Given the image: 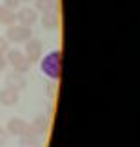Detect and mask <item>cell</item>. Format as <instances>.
<instances>
[{
  "instance_id": "cell-14",
  "label": "cell",
  "mask_w": 140,
  "mask_h": 147,
  "mask_svg": "<svg viewBox=\"0 0 140 147\" xmlns=\"http://www.w3.org/2000/svg\"><path fill=\"white\" fill-rule=\"evenodd\" d=\"M9 51V42L5 36H0V55H5Z\"/></svg>"
},
{
  "instance_id": "cell-17",
  "label": "cell",
  "mask_w": 140,
  "mask_h": 147,
  "mask_svg": "<svg viewBox=\"0 0 140 147\" xmlns=\"http://www.w3.org/2000/svg\"><path fill=\"white\" fill-rule=\"evenodd\" d=\"M5 138H7V131L0 127V140H2V142H5Z\"/></svg>"
},
{
  "instance_id": "cell-3",
  "label": "cell",
  "mask_w": 140,
  "mask_h": 147,
  "mask_svg": "<svg viewBox=\"0 0 140 147\" xmlns=\"http://www.w3.org/2000/svg\"><path fill=\"white\" fill-rule=\"evenodd\" d=\"M42 71L46 73L49 78H53V80H58L60 78V53L58 51L49 53L46 58L42 60Z\"/></svg>"
},
{
  "instance_id": "cell-8",
  "label": "cell",
  "mask_w": 140,
  "mask_h": 147,
  "mask_svg": "<svg viewBox=\"0 0 140 147\" xmlns=\"http://www.w3.org/2000/svg\"><path fill=\"white\" fill-rule=\"evenodd\" d=\"M38 20H40V22H42V26L46 27V29H49V31L57 29V27L60 26V15H58V11H57V9L44 11L42 16H38Z\"/></svg>"
},
{
  "instance_id": "cell-10",
  "label": "cell",
  "mask_w": 140,
  "mask_h": 147,
  "mask_svg": "<svg viewBox=\"0 0 140 147\" xmlns=\"http://www.w3.org/2000/svg\"><path fill=\"white\" fill-rule=\"evenodd\" d=\"M16 22V11L7 9L4 4H0V24L2 26H11Z\"/></svg>"
},
{
  "instance_id": "cell-1",
  "label": "cell",
  "mask_w": 140,
  "mask_h": 147,
  "mask_svg": "<svg viewBox=\"0 0 140 147\" xmlns=\"http://www.w3.org/2000/svg\"><path fill=\"white\" fill-rule=\"evenodd\" d=\"M5 38H7L9 44H26L29 38H33V31L29 26L11 24L5 29Z\"/></svg>"
},
{
  "instance_id": "cell-16",
  "label": "cell",
  "mask_w": 140,
  "mask_h": 147,
  "mask_svg": "<svg viewBox=\"0 0 140 147\" xmlns=\"http://www.w3.org/2000/svg\"><path fill=\"white\" fill-rule=\"evenodd\" d=\"M5 65H7V60H5V55H0V71L5 69Z\"/></svg>"
},
{
  "instance_id": "cell-12",
  "label": "cell",
  "mask_w": 140,
  "mask_h": 147,
  "mask_svg": "<svg viewBox=\"0 0 140 147\" xmlns=\"http://www.w3.org/2000/svg\"><path fill=\"white\" fill-rule=\"evenodd\" d=\"M58 2L57 0H37L35 2V9L37 11H51V9H57Z\"/></svg>"
},
{
  "instance_id": "cell-6",
  "label": "cell",
  "mask_w": 140,
  "mask_h": 147,
  "mask_svg": "<svg viewBox=\"0 0 140 147\" xmlns=\"http://www.w3.org/2000/svg\"><path fill=\"white\" fill-rule=\"evenodd\" d=\"M29 129V123H27L24 118H11V120L7 122V125H5V131H7V134H11V136H22V134H26V131Z\"/></svg>"
},
{
  "instance_id": "cell-9",
  "label": "cell",
  "mask_w": 140,
  "mask_h": 147,
  "mask_svg": "<svg viewBox=\"0 0 140 147\" xmlns=\"http://www.w3.org/2000/svg\"><path fill=\"white\" fill-rule=\"evenodd\" d=\"M29 127H31L33 133H37L38 136H40V134L47 133V129H49V118L46 115H38L35 120H33V123H29Z\"/></svg>"
},
{
  "instance_id": "cell-15",
  "label": "cell",
  "mask_w": 140,
  "mask_h": 147,
  "mask_svg": "<svg viewBox=\"0 0 140 147\" xmlns=\"http://www.w3.org/2000/svg\"><path fill=\"white\" fill-rule=\"evenodd\" d=\"M4 5H5L7 9L16 11V9H18V5H20V0H4Z\"/></svg>"
},
{
  "instance_id": "cell-2",
  "label": "cell",
  "mask_w": 140,
  "mask_h": 147,
  "mask_svg": "<svg viewBox=\"0 0 140 147\" xmlns=\"http://www.w3.org/2000/svg\"><path fill=\"white\" fill-rule=\"evenodd\" d=\"M5 60H7V64L9 65H13V69L16 73H27L29 71V67H31V62L26 58V55H24V51H20V49H11L5 53Z\"/></svg>"
},
{
  "instance_id": "cell-4",
  "label": "cell",
  "mask_w": 140,
  "mask_h": 147,
  "mask_svg": "<svg viewBox=\"0 0 140 147\" xmlns=\"http://www.w3.org/2000/svg\"><path fill=\"white\" fill-rule=\"evenodd\" d=\"M42 53H44V47H42V42L38 40V38H29V40L26 42L24 46V55L26 58L31 62V64H35L42 58Z\"/></svg>"
},
{
  "instance_id": "cell-18",
  "label": "cell",
  "mask_w": 140,
  "mask_h": 147,
  "mask_svg": "<svg viewBox=\"0 0 140 147\" xmlns=\"http://www.w3.org/2000/svg\"><path fill=\"white\" fill-rule=\"evenodd\" d=\"M2 145H4V142H2V140H0V147H2Z\"/></svg>"
},
{
  "instance_id": "cell-5",
  "label": "cell",
  "mask_w": 140,
  "mask_h": 147,
  "mask_svg": "<svg viewBox=\"0 0 140 147\" xmlns=\"http://www.w3.org/2000/svg\"><path fill=\"white\" fill-rule=\"evenodd\" d=\"M16 22L22 26L33 27L38 22V11L35 7H20L16 11Z\"/></svg>"
},
{
  "instance_id": "cell-11",
  "label": "cell",
  "mask_w": 140,
  "mask_h": 147,
  "mask_svg": "<svg viewBox=\"0 0 140 147\" xmlns=\"http://www.w3.org/2000/svg\"><path fill=\"white\" fill-rule=\"evenodd\" d=\"M22 144L26 147H40V140H38V134L31 131V127L26 131V134H22Z\"/></svg>"
},
{
  "instance_id": "cell-19",
  "label": "cell",
  "mask_w": 140,
  "mask_h": 147,
  "mask_svg": "<svg viewBox=\"0 0 140 147\" xmlns=\"http://www.w3.org/2000/svg\"><path fill=\"white\" fill-rule=\"evenodd\" d=\"M20 2H29V0H20Z\"/></svg>"
},
{
  "instance_id": "cell-13",
  "label": "cell",
  "mask_w": 140,
  "mask_h": 147,
  "mask_svg": "<svg viewBox=\"0 0 140 147\" xmlns=\"http://www.w3.org/2000/svg\"><path fill=\"white\" fill-rule=\"evenodd\" d=\"M7 80H9V82H13V84H15L13 87H16V89H22V87L26 86V80H24V76H22V73H16V71L7 78Z\"/></svg>"
},
{
  "instance_id": "cell-7",
  "label": "cell",
  "mask_w": 140,
  "mask_h": 147,
  "mask_svg": "<svg viewBox=\"0 0 140 147\" xmlns=\"http://www.w3.org/2000/svg\"><path fill=\"white\" fill-rule=\"evenodd\" d=\"M18 100H20V89H16L13 86H7L0 91V104L5 105V107L15 105Z\"/></svg>"
}]
</instances>
